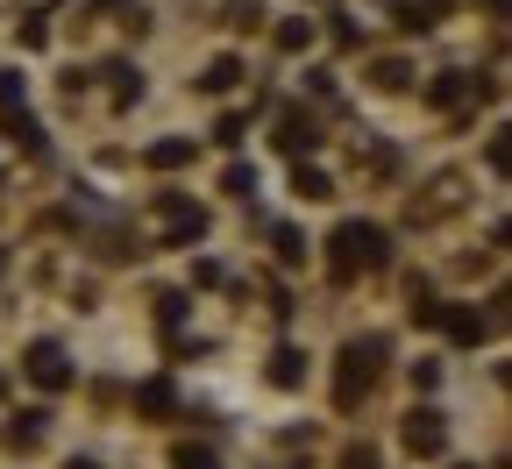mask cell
Returning a JSON list of instances; mask_svg holds the SVG:
<instances>
[{
    "label": "cell",
    "mask_w": 512,
    "mask_h": 469,
    "mask_svg": "<svg viewBox=\"0 0 512 469\" xmlns=\"http://www.w3.org/2000/svg\"><path fill=\"white\" fill-rule=\"evenodd\" d=\"M335 256V278H356V271H384V256H392V249H384V228H370V221H342L335 228V242H328Z\"/></svg>",
    "instance_id": "cell-1"
},
{
    "label": "cell",
    "mask_w": 512,
    "mask_h": 469,
    "mask_svg": "<svg viewBox=\"0 0 512 469\" xmlns=\"http://www.w3.org/2000/svg\"><path fill=\"white\" fill-rule=\"evenodd\" d=\"M377 363H384V342L370 334V342H349L342 349V406H356V391L377 377Z\"/></svg>",
    "instance_id": "cell-2"
},
{
    "label": "cell",
    "mask_w": 512,
    "mask_h": 469,
    "mask_svg": "<svg viewBox=\"0 0 512 469\" xmlns=\"http://www.w3.org/2000/svg\"><path fill=\"white\" fill-rule=\"evenodd\" d=\"M29 377H36L43 391H64V384H72V363H64L57 342H36V349H29Z\"/></svg>",
    "instance_id": "cell-3"
},
{
    "label": "cell",
    "mask_w": 512,
    "mask_h": 469,
    "mask_svg": "<svg viewBox=\"0 0 512 469\" xmlns=\"http://www.w3.org/2000/svg\"><path fill=\"white\" fill-rule=\"evenodd\" d=\"M164 221H171V242H200V235H207V214L185 207L178 192H164Z\"/></svg>",
    "instance_id": "cell-4"
},
{
    "label": "cell",
    "mask_w": 512,
    "mask_h": 469,
    "mask_svg": "<svg viewBox=\"0 0 512 469\" xmlns=\"http://www.w3.org/2000/svg\"><path fill=\"white\" fill-rule=\"evenodd\" d=\"M0 136H8V143H15L22 157H43V128H36V121H29L22 107H8V114H0Z\"/></svg>",
    "instance_id": "cell-5"
},
{
    "label": "cell",
    "mask_w": 512,
    "mask_h": 469,
    "mask_svg": "<svg viewBox=\"0 0 512 469\" xmlns=\"http://www.w3.org/2000/svg\"><path fill=\"white\" fill-rule=\"evenodd\" d=\"M441 441H448V434H441V413L420 406V413L406 420V448H413V455H441Z\"/></svg>",
    "instance_id": "cell-6"
},
{
    "label": "cell",
    "mask_w": 512,
    "mask_h": 469,
    "mask_svg": "<svg viewBox=\"0 0 512 469\" xmlns=\"http://www.w3.org/2000/svg\"><path fill=\"white\" fill-rule=\"evenodd\" d=\"M143 164H150V171H178V164H192V143H185V136L150 143V150H143Z\"/></svg>",
    "instance_id": "cell-7"
},
{
    "label": "cell",
    "mask_w": 512,
    "mask_h": 469,
    "mask_svg": "<svg viewBox=\"0 0 512 469\" xmlns=\"http://www.w3.org/2000/svg\"><path fill=\"white\" fill-rule=\"evenodd\" d=\"M278 143H285V150L299 157V150H313L320 136H313V121H306V114H285V121H278Z\"/></svg>",
    "instance_id": "cell-8"
},
{
    "label": "cell",
    "mask_w": 512,
    "mask_h": 469,
    "mask_svg": "<svg viewBox=\"0 0 512 469\" xmlns=\"http://www.w3.org/2000/svg\"><path fill=\"white\" fill-rule=\"evenodd\" d=\"M136 413H150V420H164V413H171V384H164V377L136 384Z\"/></svg>",
    "instance_id": "cell-9"
},
{
    "label": "cell",
    "mask_w": 512,
    "mask_h": 469,
    "mask_svg": "<svg viewBox=\"0 0 512 469\" xmlns=\"http://www.w3.org/2000/svg\"><path fill=\"white\" fill-rule=\"evenodd\" d=\"M235 79H242V64H235V57H214V64H207V79H200V86H207V93H228Z\"/></svg>",
    "instance_id": "cell-10"
},
{
    "label": "cell",
    "mask_w": 512,
    "mask_h": 469,
    "mask_svg": "<svg viewBox=\"0 0 512 469\" xmlns=\"http://www.w3.org/2000/svg\"><path fill=\"white\" fill-rule=\"evenodd\" d=\"M43 420H50V413H22V420L8 427V441H15V448H36V441H43Z\"/></svg>",
    "instance_id": "cell-11"
},
{
    "label": "cell",
    "mask_w": 512,
    "mask_h": 469,
    "mask_svg": "<svg viewBox=\"0 0 512 469\" xmlns=\"http://www.w3.org/2000/svg\"><path fill=\"white\" fill-rule=\"evenodd\" d=\"M107 79H114V100H121V107H128V100H136V93H143V79H136V72H128V64H107Z\"/></svg>",
    "instance_id": "cell-12"
},
{
    "label": "cell",
    "mask_w": 512,
    "mask_h": 469,
    "mask_svg": "<svg viewBox=\"0 0 512 469\" xmlns=\"http://www.w3.org/2000/svg\"><path fill=\"white\" fill-rule=\"evenodd\" d=\"M292 185H299V199H328V178H320V171H306V164L292 171Z\"/></svg>",
    "instance_id": "cell-13"
},
{
    "label": "cell",
    "mask_w": 512,
    "mask_h": 469,
    "mask_svg": "<svg viewBox=\"0 0 512 469\" xmlns=\"http://www.w3.org/2000/svg\"><path fill=\"white\" fill-rule=\"evenodd\" d=\"M271 384H299V356H292V349L271 356Z\"/></svg>",
    "instance_id": "cell-14"
},
{
    "label": "cell",
    "mask_w": 512,
    "mask_h": 469,
    "mask_svg": "<svg viewBox=\"0 0 512 469\" xmlns=\"http://www.w3.org/2000/svg\"><path fill=\"white\" fill-rule=\"evenodd\" d=\"M278 43H285V50H306V43H313V22H285Z\"/></svg>",
    "instance_id": "cell-15"
},
{
    "label": "cell",
    "mask_w": 512,
    "mask_h": 469,
    "mask_svg": "<svg viewBox=\"0 0 512 469\" xmlns=\"http://www.w3.org/2000/svg\"><path fill=\"white\" fill-rule=\"evenodd\" d=\"M434 100H441V107L463 100V72H441V79H434Z\"/></svg>",
    "instance_id": "cell-16"
},
{
    "label": "cell",
    "mask_w": 512,
    "mask_h": 469,
    "mask_svg": "<svg viewBox=\"0 0 512 469\" xmlns=\"http://www.w3.org/2000/svg\"><path fill=\"white\" fill-rule=\"evenodd\" d=\"M171 462H178V469H221V462H214V455H207V448H178V455H171Z\"/></svg>",
    "instance_id": "cell-17"
},
{
    "label": "cell",
    "mask_w": 512,
    "mask_h": 469,
    "mask_svg": "<svg viewBox=\"0 0 512 469\" xmlns=\"http://www.w3.org/2000/svg\"><path fill=\"white\" fill-rule=\"evenodd\" d=\"M228 192H235V199H249V192H256V171H249V164H235V171H228Z\"/></svg>",
    "instance_id": "cell-18"
},
{
    "label": "cell",
    "mask_w": 512,
    "mask_h": 469,
    "mask_svg": "<svg viewBox=\"0 0 512 469\" xmlns=\"http://www.w3.org/2000/svg\"><path fill=\"white\" fill-rule=\"evenodd\" d=\"M15 100H22V79H15V72H0V107H15Z\"/></svg>",
    "instance_id": "cell-19"
},
{
    "label": "cell",
    "mask_w": 512,
    "mask_h": 469,
    "mask_svg": "<svg viewBox=\"0 0 512 469\" xmlns=\"http://www.w3.org/2000/svg\"><path fill=\"white\" fill-rule=\"evenodd\" d=\"M64 469H100V462H64Z\"/></svg>",
    "instance_id": "cell-20"
},
{
    "label": "cell",
    "mask_w": 512,
    "mask_h": 469,
    "mask_svg": "<svg viewBox=\"0 0 512 469\" xmlns=\"http://www.w3.org/2000/svg\"><path fill=\"white\" fill-rule=\"evenodd\" d=\"M0 263H8V256H0Z\"/></svg>",
    "instance_id": "cell-21"
}]
</instances>
